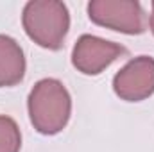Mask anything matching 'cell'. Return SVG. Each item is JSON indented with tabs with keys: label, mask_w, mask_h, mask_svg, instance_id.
Masks as SVG:
<instances>
[{
	"label": "cell",
	"mask_w": 154,
	"mask_h": 152,
	"mask_svg": "<svg viewBox=\"0 0 154 152\" xmlns=\"http://www.w3.org/2000/svg\"><path fill=\"white\" fill-rule=\"evenodd\" d=\"M31 123L39 134L54 136L61 132L72 114V97L57 79H41L34 84L27 99Z\"/></svg>",
	"instance_id": "cell-1"
},
{
	"label": "cell",
	"mask_w": 154,
	"mask_h": 152,
	"mask_svg": "<svg viewBox=\"0 0 154 152\" xmlns=\"http://www.w3.org/2000/svg\"><path fill=\"white\" fill-rule=\"evenodd\" d=\"M22 25L36 45L59 50L70 29V13L59 0H31L23 7Z\"/></svg>",
	"instance_id": "cell-2"
},
{
	"label": "cell",
	"mask_w": 154,
	"mask_h": 152,
	"mask_svg": "<svg viewBox=\"0 0 154 152\" xmlns=\"http://www.w3.org/2000/svg\"><path fill=\"white\" fill-rule=\"evenodd\" d=\"M88 16L95 25L122 34H142L145 31V13L136 0H91Z\"/></svg>",
	"instance_id": "cell-3"
},
{
	"label": "cell",
	"mask_w": 154,
	"mask_h": 152,
	"mask_svg": "<svg viewBox=\"0 0 154 152\" xmlns=\"http://www.w3.org/2000/svg\"><path fill=\"white\" fill-rule=\"evenodd\" d=\"M127 50L120 43L93 34H82L72 50V65L84 75H99Z\"/></svg>",
	"instance_id": "cell-4"
},
{
	"label": "cell",
	"mask_w": 154,
	"mask_h": 152,
	"mask_svg": "<svg viewBox=\"0 0 154 152\" xmlns=\"http://www.w3.org/2000/svg\"><path fill=\"white\" fill-rule=\"evenodd\" d=\"M113 91L120 100L142 102L154 95V57L138 56L113 77Z\"/></svg>",
	"instance_id": "cell-5"
},
{
	"label": "cell",
	"mask_w": 154,
	"mask_h": 152,
	"mask_svg": "<svg viewBox=\"0 0 154 152\" xmlns=\"http://www.w3.org/2000/svg\"><path fill=\"white\" fill-rule=\"evenodd\" d=\"M25 56L20 43L11 36L0 34V88H11L23 81Z\"/></svg>",
	"instance_id": "cell-6"
},
{
	"label": "cell",
	"mask_w": 154,
	"mask_h": 152,
	"mask_svg": "<svg viewBox=\"0 0 154 152\" xmlns=\"http://www.w3.org/2000/svg\"><path fill=\"white\" fill-rule=\"evenodd\" d=\"M22 132L18 123L5 114H0V152H20Z\"/></svg>",
	"instance_id": "cell-7"
},
{
	"label": "cell",
	"mask_w": 154,
	"mask_h": 152,
	"mask_svg": "<svg viewBox=\"0 0 154 152\" xmlns=\"http://www.w3.org/2000/svg\"><path fill=\"white\" fill-rule=\"evenodd\" d=\"M149 27H151V32L154 34V2L151 4V18H149Z\"/></svg>",
	"instance_id": "cell-8"
}]
</instances>
